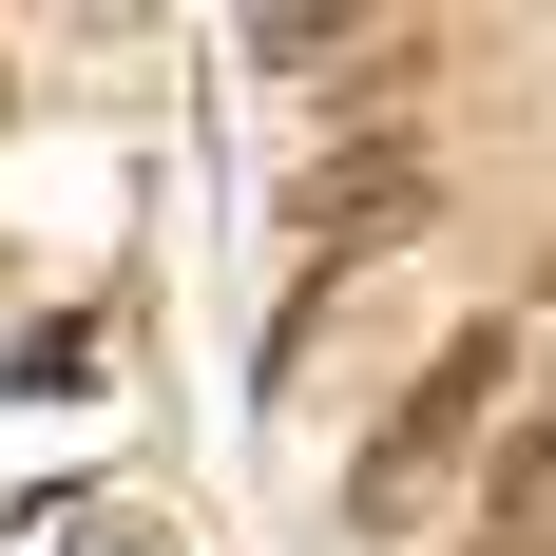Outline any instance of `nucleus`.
<instances>
[{
    "label": "nucleus",
    "mask_w": 556,
    "mask_h": 556,
    "mask_svg": "<svg viewBox=\"0 0 556 556\" xmlns=\"http://www.w3.org/2000/svg\"><path fill=\"white\" fill-rule=\"evenodd\" d=\"M288 230H307V269H384V250H422L442 230V154H327L307 192H288Z\"/></svg>",
    "instance_id": "f03ea898"
},
{
    "label": "nucleus",
    "mask_w": 556,
    "mask_h": 556,
    "mask_svg": "<svg viewBox=\"0 0 556 556\" xmlns=\"http://www.w3.org/2000/svg\"><path fill=\"white\" fill-rule=\"evenodd\" d=\"M500 403H518V345H500V327H460L442 365L403 384V422H384V442H365V480H345V500H365V518H422V500H442V460L480 442Z\"/></svg>",
    "instance_id": "f257e3e1"
},
{
    "label": "nucleus",
    "mask_w": 556,
    "mask_h": 556,
    "mask_svg": "<svg viewBox=\"0 0 556 556\" xmlns=\"http://www.w3.org/2000/svg\"><path fill=\"white\" fill-rule=\"evenodd\" d=\"M480 538H500V556H556V403L500 422V460H480Z\"/></svg>",
    "instance_id": "7ed1b4c3"
}]
</instances>
